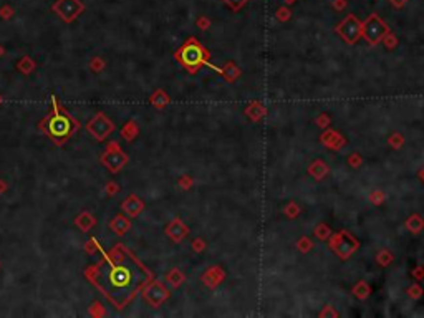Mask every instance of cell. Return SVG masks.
Masks as SVG:
<instances>
[{"mask_svg":"<svg viewBox=\"0 0 424 318\" xmlns=\"http://www.w3.org/2000/svg\"><path fill=\"white\" fill-rule=\"evenodd\" d=\"M386 27L378 17H369V20L364 23V37L368 39L369 43H376L384 35Z\"/></svg>","mask_w":424,"mask_h":318,"instance_id":"obj_7","label":"cell"},{"mask_svg":"<svg viewBox=\"0 0 424 318\" xmlns=\"http://www.w3.org/2000/svg\"><path fill=\"white\" fill-rule=\"evenodd\" d=\"M86 131L90 133L96 141L101 143V141H104L113 131H115V123H113L104 113H96L93 118L88 121Z\"/></svg>","mask_w":424,"mask_h":318,"instance_id":"obj_4","label":"cell"},{"mask_svg":"<svg viewBox=\"0 0 424 318\" xmlns=\"http://www.w3.org/2000/svg\"><path fill=\"white\" fill-rule=\"evenodd\" d=\"M75 225L80 229L81 232H90L91 229L96 225V219L93 214H90L88 211H83L77 219H75Z\"/></svg>","mask_w":424,"mask_h":318,"instance_id":"obj_9","label":"cell"},{"mask_svg":"<svg viewBox=\"0 0 424 318\" xmlns=\"http://www.w3.org/2000/svg\"><path fill=\"white\" fill-rule=\"evenodd\" d=\"M0 103H2V96H0Z\"/></svg>","mask_w":424,"mask_h":318,"instance_id":"obj_23","label":"cell"},{"mask_svg":"<svg viewBox=\"0 0 424 318\" xmlns=\"http://www.w3.org/2000/svg\"><path fill=\"white\" fill-rule=\"evenodd\" d=\"M138 135V126L134 121H128L123 128H121V136L124 138L126 141H133Z\"/></svg>","mask_w":424,"mask_h":318,"instance_id":"obj_15","label":"cell"},{"mask_svg":"<svg viewBox=\"0 0 424 318\" xmlns=\"http://www.w3.org/2000/svg\"><path fill=\"white\" fill-rule=\"evenodd\" d=\"M166 232H167V236L173 237L174 240H179V238L186 234V229H184V225L179 222V220H176V222H173L169 227L166 229Z\"/></svg>","mask_w":424,"mask_h":318,"instance_id":"obj_14","label":"cell"},{"mask_svg":"<svg viewBox=\"0 0 424 318\" xmlns=\"http://www.w3.org/2000/svg\"><path fill=\"white\" fill-rule=\"evenodd\" d=\"M342 27H343V28H348V30H342V33H343V35H345V39H346V40L353 41V40L356 39V37H358V28H360V25H358V22H356L355 17H350V19H346L345 22H343Z\"/></svg>","mask_w":424,"mask_h":318,"instance_id":"obj_11","label":"cell"},{"mask_svg":"<svg viewBox=\"0 0 424 318\" xmlns=\"http://www.w3.org/2000/svg\"><path fill=\"white\" fill-rule=\"evenodd\" d=\"M101 164L106 167L110 173L116 174L128 164V156L121 151L120 144L116 143V141H111V143L108 144L106 151H104L101 156Z\"/></svg>","mask_w":424,"mask_h":318,"instance_id":"obj_3","label":"cell"},{"mask_svg":"<svg viewBox=\"0 0 424 318\" xmlns=\"http://www.w3.org/2000/svg\"><path fill=\"white\" fill-rule=\"evenodd\" d=\"M2 53H3V48H2V47H0V57H2Z\"/></svg>","mask_w":424,"mask_h":318,"instance_id":"obj_22","label":"cell"},{"mask_svg":"<svg viewBox=\"0 0 424 318\" xmlns=\"http://www.w3.org/2000/svg\"><path fill=\"white\" fill-rule=\"evenodd\" d=\"M197 55H199V48L192 45V47H184L182 53H181V58H182V61L186 65H192V63H196V61H197Z\"/></svg>","mask_w":424,"mask_h":318,"instance_id":"obj_13","label":"cell"},{"mask_svg":"<svg viewBox=\"0 0 424 318\" xmlns=\"http://www.w3.org/2000/svg\"><path fill=\"white\" fill-rule=\"evenodd\" d=\"M90 282L106 297L116 308H124L136 292L148 282L149 272L133 257L123 245H115L104 254L103 260L86 270Z\"/></svg>","mask_w":424,"mask_h":318,"instance_id":"obj_1","label":"cell"},{"mask_svg":"<svg viewBox=\"0 0 424 318\" xmlns=\"http://www.w3.org/2000/svg\"><path fill=\"white\" fill-rule=\"evenodd\" d=\"M288 2H292V0H288Z\"/></svg>","mask_w":424,"mask_h":318,"instance_id":"obj_24","label":"cell"},{"mask_svg":"<svg viewBox=\"0 0 424 318\" xmlns=\"http://www.w3.org/2000/svg\"><path fill=\"white\" fill-rule=\"evenodd\" d=\"M90 66L93 72H101V70L104 68V61L101 60V58H95V60L90 63Z\"/></svg>","mask_w":424,"mask_h":318,"instance_id":"obj_19","label":"cell"},{"mask_svg":"<svg viewBox=\"0 0 424 318\" xmlns=\"http://www.w3.org/2000/svg\"><path fill=\"white\" fill-rule=\"evenodd\" d=\"M121 209H123L124 214H128L129 217H136L142 211V209H144V204H142V200L138 198V196L131 194V196H128V198L123 200Z\"/></svg>","mask_w":424,"mask_h":318,"instance_id":"obj_8","label":"cell"},{"mask_svg":"<svg viewBox=\"0 0 424 318\" xmlns=\"http://www.w3.org/2000/svg\"><path fill=\"white\" fill-rule=\"evenodd\" d=\"M7 191V184L5 181H0V192H5Z\"/></svg>","mask_w":424,"mask_h":318,"instance_id":"obj_21","label":"cell"},{"mask_svg":"<svg viewBox=\"0 0 424 318\" xmlns=\"http://www.w3.org/2000/svg\"><path fill=\"white\" fill-rule=\"evenodd\" d=\"M52 103L53 111L45 119L40 121L39 129H41L57 146H61L65 141L70 139L71 135H75L78 131L80 123L68 111H65L61 106H58L55 98H52Z\"/></svg>","mask_w":424,"mask_h":318,"instance_id":"obj_2","label":"cell"},{"mask_svg":"<svg viewBox=\"0 0 424 318\" xmlns=\"http://www.w3.org/2000/svg\"><path fill=\"white\" fill-rule=\"evenodd\" d=\"M85 250L90 255H93V254H96V252H100V250H101V247L98 245V242H96V238H90V240H88V244L85 245Z\"/></svg>","mask_w":424,"mask_h":318,"instance_id":"obj_17","label":"cell"},{"mask_svg":"<svg viewBox=\"0 0 424 318\" xmlns=\"http://www.w3.org/2000/svg\"><path fill=\"white\" fill-rule=\"evenodd\" d=\"M33 68H35V61H33L32 57H28V55H23L19 60V63H17V70L23 75H30L33 72Z\"/></svg>","mask_w":424,"mask_h":318,"instance_id":"obj_12","label":"cell"},{"mask_svg":"<svg viewBox=\"0 0 424 318\" xmlns=\"http://www.w3.org/2000/svg\"><path fill=\"white\" fill-rule=\"evenodd\" d=\"M151 103L156 104L158 108H161V106H164V104L167 103V96L162 93V91H158V93L151 98Z\"/></svg>","mask_w":424,"mask_h":318,"instance_id":"obj_16","label":"cell"},{"mask_svg":"<svg viewBox=\"0 0 424 318\" xmlns=\"http://www.w3.org/2000/svg\"><path fill=\"white\" fill-rule=\"evenodd\" d=\"M120 191V187L116 186L115 182H108L106 184V194H110V196H113V194H116V192Z\"/></svg>","mask_w":424,"mask_h":318,"instance_id":"obj_20","label":"cell"},{"mask_svg":"<svg viewBox=\"0 0 424 318\" xmlns=\"http://www.w3.org/2000/svg\"><path fill=\"white\" fill-rule=\"evenodd\" d=\"M52 10L60 17L63 22L71 23L77 20L80 14L85 12V5L81 0H57L52 5Z\"/></svg>","mask_w":424,"mask_h":318,"instance_id":"obj_5","label":"cell"},{"mask_svg":"<svg viewBox=\"0 0 424 318\" xmlns=\"http://www.w3.org/2000/svg\"><path fill=\"white\" fill-rule=\"evenodd\" d=\"M104 312L103 310V305L101 303H98V302H95L93 305H91V308H90V315H93V317H100V315H104Z\"/></svg>","mask_w":424,"mask_h":318,"instance_id":"obj_18","label":"cell"},{"mask_svg":"<svg viewBox=\"0 0 424 318\" xmlns=\"http://www.w3.org/2000/svg\"><path fill=\"white\" fill-rule=\"evenodd\" d=\"M110 229L115 234H118V236H124V234L131 229V222H129V220L126 219V217H123V216H116V217H113V219H111Z\"/></svg>","mask_w":424,"mask_h":318,"instance_id":"obj_10","label":"cell"},{"mask_svg":"<svg viewBox=\"0 0 424 318\" xmlns=\"http://www.w3.org/2000/svg\"><path fill=\"white\" fill-rule=\"evenodd\" d=\"M142 297H144V300L151 305V307H159V305L167 298V290L161 285V283L153 282L144 288Z\"/></svg>","mask_w":424,"mask_h":318,"instance_id":"obj_6","label":"cell"}]
</instances>
